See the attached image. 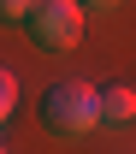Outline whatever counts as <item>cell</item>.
Returning a JSON list of instances; mask_svg holds the SVG:
<instances>
[{
	"label": "cell",
	"mask_w": 136,
	"mask_h": 154,
	"mask_svg": "<svg viewBox=\"0 0 136 154\" xmlns=\"http://www.w3.org/2000/svg\"><path fill=\"white\" fill-rule=\"evenodd\" d=\"M83 6H118V0H83Z\"/></svg>",
	"instance_id": "obj_6"
},
{
	"label": "cell",
	"mask_w": 136,
	"mask_h": 154,
	"mask_svg": "<svg viewBox=\"0 0 136 154\" xmlns=\"http://www.w3.org/2000/svg\"><path fill=\"white\" fill-rule=\"evenodd\" d=\"M36 12V0H0V24H24Z\"/></svg>",
	"instance_id": "obj_5"
},
{
	"label": "cell",
	"mask_w": 136,
	"mask_h": 154,
	"mask_svg": "<svg viewBox=\"0 0 136 154\" xmlns=\"http://www.w3.org/2000/svg\"><path fill=\"white\" fill-rule=\"evenodd\" d=\"M12 107H18V77H12L6 65H0V119L12 113Z\"/></svg>",
	"instance_id": "obj_4"
},
{
	"label": "cell",
	"mask_w": 136,
	"mask_h": 154,
	"mask_svg": "<svg viewBox=\"0 0 136 154\" xmlns=\"http://www.w3.org/2000/svg\"><path fill=\"white\" fill-rule=\"evenodd\" d=\"M136 119V89L130 83H107L101 89V125H130Z\"/></svg>",
	"instance_id": "obj_3"
},
{
	"label": "cell",
	"mask_w": 136,
	"mask_h": 154,
	"mask_svg": "<svg viewBox=\"0 0 136 154\" xmlns=\"http://www.w3.org/2000/svg\"><path fill=\"white\" fill-rule=\"evenodd\" d=\"M30 42H36L41 54H71L83 42V6L77 0H36V12L24 18Z\"/></svg>",
	"instance_id": "obj_2"
},
{
	"label": "cell",
	"mask_w": 136,
	"mask_h": 154,
	"mask_svg": "<svg viewBox=\"0 0 136 154\" xmlns=\"http://www.w3.org/2000/svg\"><path fill=\"white\" fill-rule=\"evenodd\" d=\"M41 125L53 136H89L101 125V89L83 83V77H59L41 95Z\"/></svg>",
	"instance_id": "obj_1"
}]
</instances>
